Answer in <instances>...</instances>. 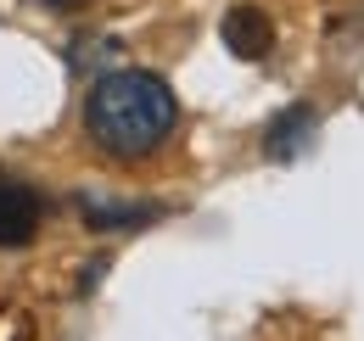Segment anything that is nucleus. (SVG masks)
I'll return each instance as SVG.
<instances>
[{"label":"nucleus","instance_id":"1","mask_svg":"<svg viewBox=\"0 0 364 341\" xmlns=\"http://www.w3.org/2000/svg\"><path fill=\"white\" fill-rule=\"evenodd\" d=\"M79 118H85V134L101 157L146 163L174 140L180 101H174V85L151 67H107L101 79H90Z\"/></svg>","mask_w":364,"mask_h":341},{"label":"nucleus","instance_id":"2","mask_svg":"<svg viewBox=\"0 0 364 341\" xmlns=\"http://www.w3.org/2000/svg\"><path fill=\"white\" fill-rule=\"evenodd\" d=\"M219 40L235 62H264L274 50V17L264 6H252V0H241V6H230L225 23H219Z\"/></svg>","mask_w":364,"mask_h":341},{"label":"nucleus","instance_id":"3","mask_svg":"<svg viewBox=\"0 0 364 341\" xmlns=\"http://www.w3.org/2000/svg\"><path fill=\"white\" fill-rule=\"evenodd\" d=\"M314 134H319L314 101H291V107H280L269 118V129H264V157H269V163H297V157L314 146Z\"/></svg>","mask_w":364,"mask_h":341},{"label":"nucleus","instance_id":"4","mask_svg":"<svg viewBox=\"0 0 364 341\" xmlns=\"http://www.w3.org/2000/svg\"><path fill=\"white\" fill-rule=\"evenodd\" d=\"M40 224H46V196L17 179H0V247H28Z\"/></svg>","mask_w":364,"mask_h":341},{"label":"nucleus","instance_id":"5","mask_svg":"<svg viewBox=\"0 0 364 341\" xmlns=\"http://www.w3.org/2000/svg\"><path fill=\"white\" fill-rule=\"evenodd\" d=\"M168 213L163 202H107V196H79V218L95 235H112V229H146Z\"/></svg>","mask_w":364,"mask_h":341},{"label":"nucleus","instance_id":"6","mask_svg":"<svg viewBox=\"0 0 364 341\" xmlns=\"http://www.w3.org/2000/svg\"><path fill=\"white\" fill-rule=\"evenodd\" d=\"M118 50H124V45L107 40V34H85V40L68 45V67H73L79 79H101L107 67H118Z\"/></svg>","mask_w":364,"mask_h":341},{"label":"nucleus","instance_id":"7","mask_svg":"<svg viewBox=\"0 0 364 341\" xmlns=\"http://www.w3.org/2000/svg\"><path fill=\"white\" fill-rule=\"evenodd\" d=\"M107 269H112V257H107V252H95L90 263H85V274H79V297H90L95 286L107 280Z\"/></svg>","mask_w":364,"mask_h":341},{"label":"nucleus","instance_id":"8","mask_svg":"<svg viewBox=\"0 0 364 341\" xmlns=\"http://www.w3.org/2000/svg\"><path fill=\"white\" fill-rule=\"evenodd\" d=\"M50 11H85V6H90V0H46Z\"/></svg>","mask_w":364,"mask_h":341}]
</instances>
